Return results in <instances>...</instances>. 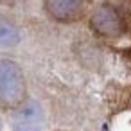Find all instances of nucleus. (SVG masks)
Wrapping results in <instances>:
<instances>
[{
	"label": "nucleus",
	"instance_id": "nucleus-5",
	"mask_svg": "<svg viewBox=\"0 0 131 131\" xmlns=\"http://www.w3.org/2000/svg\"><path fill=\"white\" fill-rule=\"evenodd\" d=\"M11 129H13V131H45V124H40V122H24V120H13Z\"/></svg>",
	"mask_w": 131,
	"mask_h": 131
},
{
	"label": "nucleus",
	"instance_id": "nucleus-7",
	"mask_svg": "<svg viewBox=\"0 0 131 131\" xmlns=\"http://www.w3.org/2000/svg\"><path fill=\"white\" fill-rule=\"evenodd\" d=\"M127 108H131V88H129V93H127Z\"/></svg>",
	"mask_w": 131,
	"mask_h": 131
},
{
	"label": "nucleus",
	"instance_id": "nucleus-8",
	"mask_svg": "<svg viewBox=\"0 0 131 131\" xmlns=\"http://www.w3.org/2000/svg\"><path fill=\"white\" fill-rule=\"evenodd\" d=\"M0 129H2V118H0Z\"/></svg>",
	"mask_w": 131,
	"mask_h": 131
},
{
	"label": "nucleus",
	"instance_id": "nucleus-6",
	"mask_svg": "<svg viewBox=\"0 0 131 131\" xmlns=\"http://www.w3.org/2000/svg\"><path fill=\"white\" fill-rule=\"evenodd\" d=\"M0 2H4V4H16V2H20V0H0Z\"/></svg>",
	"mask_w": 131,
	"mask_h": 131
},
{
	"label": "nucleus",
	"instance_id": "nucleus-4",
	"mask_svg": "<svg viewBox=\"0 0 131 131\" xmlns=\"http://www.w3.org/2000/svg\"><path fill=\"white\" fill-rule=\"evenodd\" d=\"M20 41V31L15 24L0 20V47L9 49Z\"/></svg>",
	"mask_w": 131,
	"mask_h": 131
},
{
	"label": "nucleus",
	"instance_id": "nucleus-1",
	"mask_svg": "<svg viewBox=\"0 0 131 131\" xmlns=\"http://www.w3.org/2000/svg\"><path fill=\"white\" fill-rule=\"evenodd\" d=\"M27 101V83L22 67L13 59H0V108L16 110Z\"/></svg>",
	"mask_w": 131,
	"mask_h": 131
},
{
	"label": "nucleus",
	"instance_id": "nucleus-3",
	"mask_svg": "<svg viewBox=\"0 0 131 131\" xmlns=\"http://www.w3.org/2000/svg\"><path fill=\"white\" fill-rule=\"evenodd\" d=\"M43 9L58 24H77L92 13V0H43Z\"/></svg>",
	"mask_w": 131,
	"mask_h": 131
},
{
	"label": "nucleus",
	"instance_id": "nucleus-2",
	"mask_svg": "<svg viewBox=\"0 0 131 131\" xmlns=\"http://www.w3.org/2000/svg\"><path fill=\"white\" fill-rule=\"evenodd\" d=\"M90 29L95 36L104 40H120L127 32V22L118 7L113 4L102 2L95 6L90 13Z\"/></svg>",
	"mask_w": 131,
	"mask_h": 131
}]
</instances>
